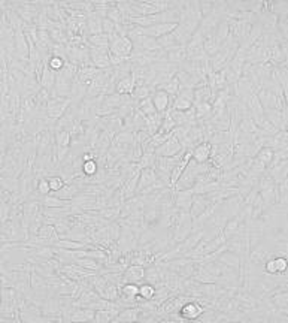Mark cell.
Segmentation results:
<instances>
[{
  "label": "cell",
  "instance_id": "6da1fadb",
  "mask_svg": "<svg viewBox=\"0 0 288 323\" xmlns=\"http://www.w3.org/2000/svg\"><path fill=\"white\" fill-rule=\"evenodd\" d=\"M208 168H209V162L208 163H197V162L191 159V162L185 168L184 174L181 175V178L178 180V183L174 189L175 190H190L193 185L197 183L200 175H203L208 171Z\"/></svg>",
  "mask_w": 288,
  "mask_h": 323
},
{
  "label": "cell",
  "instance_id": "7a4b0ae2",
  "mask_svg": "<svg viewBox=\"0 0 288 323\" xmlns=\"http://www.w3.org/2000/svg\"><path fill=\"white\" fill-rule=\"evenodd\" d=\"M70 105H72V99L51 96L48 103H46V116L54 121H59L62 117L66 114Z\"/></svg>",
  "mask_w": 288,
  "mask_h": 323
},
{
  "label": "cell",
  "instance_id": "3957f363",
  "mask_svg": "<svg viewBox=\"0 0 288 323\" xmlns=\"http://www.w3.org/2000/svg\"><path fill=\"white\" fill-rule=\"evenodd\" d=\"M133 48V42L129 36H115L109 41V54L121 59H130Z\"/></svg>",
  "mask_w": 288,
  "mask_h": 323
},
{
  "label": "cell",
  "instance_id": "277c9868",
  "mask_svg": "<svg viewBox=\"0 0 288 323\" xmlns=\"http://www.w3.org/2000/svg\"><path fill=\"white\" fill-rule=\"evenodd\" d=\"M205 311H206V308L196 298L194 301H188L187 304H184L181 307V310L178 311V316L184 323L196 322Z\"/></svg>",
  "mask_w": 288,
  "mask_h": 323
},
{
  "label": "cell",
  "instance_id": "5b68a950",
  "mask_svg": "<svg viewBox=\"0 0 288 323\" xmlns=\"http://www.w3.org/2000/svg\"><path fill=\"white\" fill-rule=\"evenodd\" d=\"M90 48V59L93 66L97 69L105 70L112 68L111 56H109V48H96V46H89Z\"/></svg>",
  "mask_w": 288,
  "mask_h": 323
},
{
  "label": "cell",
  "instance_id": "8992f818",
  "mask_svg": "<svg viewBox=\"0 0 288 323\" xmlns=\"http://www.w3.org/2000/svg\"><path fill=\"white\" fill-rule=\"evenodd\" d=\"M134 144H136V133L130 132V130H121L120 133L115 135V138L112 139V147L117 148L124 156L133 148Z\"/></svg>",
  "mask_w": 288,
  "mask_h": 323
},
{
  "label": "cell",
  "instance_id": "52a82bcc",
  "mask_svg": "<svg viewBox=\"0 0 288 323\" xmlns=\"http://www.w3.org/2000/svg\"><path fill=\"white\" fill-rule=\"evenodd\" d=\"M193 105H194V90L182 89V90H179V93L174 97L172 110L181 111V113H185V111L191 110Z\"/></svg>",
  "mask_w": 288,
  "mask_h": 323
},
{
  "label": "cell",
  "instance_id": "ba28073f",
  "mask_svg": "<svg viewBox=\"0 0 288 323\" xmlns=\"http://www.w3.org/2000/svg\"><path fill=\"white\" fill-rule=\"evenodd\" d=\"M182 151H187V150H184L182 145H181V142L172 135L163 145H160L155 150V156L157 157H174V156H178Z\"/></svg>",
  "mask_w": 288,
  "mask_h": 323
},
{
  "label": "cell",
  "instance_id": "9c48e42d",
  "mask_svg": "<svg viewBox=\"0 0 288 323\" xmlns=\"http://www.w3.org/2000/svg\"><path fill=\"white\" fill-rule=\"evenodd\" d=\"M194 195L190 190H174V205L181 212H190Z\"/></svg>",
  "mask_w": 288,
  "mask_h": 323
},
{
  "label": "cell",
  "instance_id": "30bf717a",
  "mask_svg": "<svg viewBox=\"0 0 288 323\" xmlns=\"http://www.w3.org/2000/svg\"><path fill=\"white\" fill-rule=\"evenodd\" d=\"M178 27V23H163V24H154L150 27H143V35L154 38V39H160L169 33H172Z\"/></svg>",
  "mask_w": 288,
  "mask_h": 323
},
{
  "label": "cell",
  "instance_id": "8fae6325",
  "mask_svg": "<svg viewBox=\"0 0 288 323\" xmlns=\"http://www.w3.org/2000/svg\"><path fill=\"white\" fill-rule=\"evenodd\" d=\"M153 99V103L155 106V111L160 113V114H166L170 108H172V102H174V97L169 96L166 92L163 90H155L151 96Z\"/></svg>",
  "mask_w": 288,
  "mask_h": 323
},
{
  "label": "cell",
  "instance_id": "7c38bea8",
  "mask_svg": "<svg viewBox=\"0 0 288 323\" xmlns=\"http://www.w3.org/2000/svg\"><path fill=\"white\" fill-rule=\"evenodd\" d=\"M72 83H73V81L67 79L66 76H63L62 73H57V76H55V84H54V90L51 93V96L70 99V94H72Z\"/></svg>",
  "mask_w": 288,
  "mask_h": 323
},
{
  "label": "cell",
  "instance_id": "4fadbf2b",
  "mask_svg": "<svg viewBox=\"0 0 288 323\" xmlns=\"http://www.w3.org/2000/svg\"><path fill=\"white\" fill-rule=\"evenodd\" d=\"M145 276H147V268L142 265H129L123 274L124 283H136V284L143 283Z\"/></svg>",
  "mask_w": 288,
  "mask_h": 323
},
{
  "label": "cell",
  "instance_id": "5bb4252c",
  "mask_svg": "<svg viewBox=\"0 0 288 323\" xmlns=\"http://www.w3.org/2000/svg\"><path fill=\"white\" fill-rule=\"evenodd\" d=\"M155 183H157V172H155L154 168H151V169H140L136 195H142V192H145L147 189H150Z\"/></svg>",
  "mask_w": 288,
  "mask_h": 323
},
{
  "label": "cell",
  "instance_id": "9a60e30c",
  "mask_svg": "<svg viewBox=\"0 0 288 323\" xmlns=\"http://www.w3.org/2000/svg\"><path fill=\"white\" fill-rule=\"evenodd\" d=\"M14 42H15V57L20 60H28V42L22 30H17L14 33Z\"/></svg>",
  "mask_w": 288,
  "mask_h": 323
},
{
  "label": "cell",
  "instance_id": "2e32d148",
  "mask_svg": "<svg viewBox=\"0 0 288 323\" xmlns=\"http://www.w3.org/2000/svg\"><path fill=\"white\" fill-rule=\"evenodd\" d=\"M166 52H167V54H166V60H167L169 63L178 66V68H181V66L188 60L185 46H175V48H172V49H169V51H166Z\"/></svg>",
  "mask_w": 288,
  "mask_h": 323
},
{
  "label": "cell",
  "instance_id": "e0dca14e",
  "mask_svg": "<svg viewBox=\"0 0 288 323\" xmlns=\"http://www.w3.org/2000/svg\"><path fill=\"white\" fill-rule=\"evenodd\" d=\"M96 311L90 308H81V307H73L70 313V322L72 323H85L94 320Z\"/></svg>",
  "mask_w": 288,
  "mask_h": 323
},
{
  "label": "cell",
  "instance_id": "ac0fdd59",
  "mask_svg": "<svg viewBox=\"0 0 288 323\" xmlns=\"http://www.w3.org/2000/svg\"><path fill=\"white\" fill-rule=\"evenodd\" d=\"M140 319V308L139 307H133V308H124L113 320L112 323H136Z\"/></svg>",
  "mask_w": 288,
  "mask_h": 323
},
{
  "label": "cell",
  "instance_id": "d6986e66",
  "mask_svg": "<svg viewBox=\"0 0 288 323\" xmlns=\"http://www.w3.org/2000/svg\"><path fill=\"white\" fill-rule=\"evenodd\" d=\"M55 76H57V72L49 69V68H48V63H45L44 69H42V75H41V79H39V84H41V87H42L44 90H46L49 94L54 90Z\"/></svg>",
  "mask_w": 288,
  "mask_h": 323
},
{
  "label": "cell",
  "instance_id": "ffe728a7",
  "mask_svg": "<svg viewBox=\"0 0 288 323\" xmlns=\"http://www.w3.org/2000/svg\"><path fill=\"white\" fill-rule=\"evenodd\" d=\"M211 151H212V145L209 142H201L193 148V160L197 163H208L211 159Z\"/></svg>",
  "mask_w": 288,
  "mask_h": 323
},
{
  "label": "cell",
  "instance_id": "44dd1931",
  "mask_svg": "<svg viewBox=\"0 0 288 323\" xmlns=\"http://www.w3.org/2000/svg\"><path fill=\"white\" fill-rule=\"evenodd\" d=\"M134 89H136V83H134L133 76H132V73H130V75L121 78V79L117 83L115 93L123 94V96H132L134 92Z\"/></svg>",
  "mask_w": 288,
  "mask_h": 323
},
{
  "label": "cell",
  "instance_id": "7402d4cb",
  "mask_svg": "<svg viewBox=\"0 0 288 323\" xmlns=\"http://www.w3.org/2000/svg\"><path fill=\"white\" fill-rule=\"evenodd\" d=\"M163 118H164V114H160V113H155L153 116L145 118V130L148 132L150 137H154L155 133H158L163 124Z\"/></svg>",
  "mask_w": 288,
  "mask_h": 323
},
{
  "label": "cell",
  "instance_id": "603a6c76",
  "mask_svg": "<svg viewBox=\"0 0 288 323\" xmlns=\"http://www.w3.org/2000/svg\"><path fill=\"white\" fill-rule=\"evenodd\" d=\"M214 99H215L214 97V93L209 89L208 84H201L197 89H194V103H205V102H208V103L212 105Z\"/></svg>",
  "mask_w": 288,
  "mask_h": 323
},
{
  "label": "cell",
  "instance_id": "cb8c5ba5",
  "mask_svg": "<svg viewBox=\"0 0 288 323\" xmlns=\"http://www.w3.org/2000/svg\"><path fill=\"white\" fill-rule=\"evenodd\" d=\"M102 21L103 18L99 17L94 11L90 12L87 15V29H89L90 36H94V35H102L103 33V27H102Z\"/></svg>",
  "mask_w": 288,
  "mask_h": 323
},
{
  "label": "cell",
  "instance_id": "d4e9b609",
  "mask_svg": "<svg viewBox=\"0 0 288 323\" xmlns=\"http://www.w3.org/2000/svg\"><path fill=\"white\" fill-rule=\"evenodd\" d=\"M79 193H81V189L76 184L70 183V184L65 185L62 190H59V192H55V193H51V195H54V196H57V198H60V199H63V201L70 202V201H73Z\"/></svg>",
  "mask_w": 288,
  "mask_h": 323
},
{
  "label": "cell",
  "instance_id": "484cf974",
  "mask_svg": "<svg viewBox=\"0 0 288 323\" xmlns=\"http://www.w3.org/2000/svg\"><path fill=\"white\" fill-rule=\"evenodd\" d=\"M99 73H100V69H97L96 66H81L78 68V79L85 84H90Z\"/></svg>",
  "mask_w": 288,
  "mask_h": 323
},
{
  "label": "cell",
  "instance_id": "4316f807",
  "mask_svg": "<svg viewBox=\"0 0 288 323\" xmlns=\"http://www.w3.org/2000/svg\"><path fill=\"white\" fill-rule=\"evenodd\" d=\"M220 48H221V44L217 41V38H215V32H214V33H211V35H208V36L205 38L203 49H205V52H206L209 57L215 56V54L220 51Z\"/></svg>",
  "mask_w": 288,
  "mask_h": 323
},
{
  "label": "cell",
  "instance_id": "83f0119b",
  "mask_svg": "<svg viewBox=\"0 0 288 323\" xmlns=\"http://www.w3.org/2000/svg\"><path fill=\"white\" fill-rule=\"evenodd\" d=\"M155 293H157V289H155L154 284H150L147 281H143V283L139 284V302H142V301H153Z\"/></svg>",
  "mask_w": 288,
  "mask_h": 323
},
{
  "label": "cell",
  "instance_id": "f1b7e54d",
  "mask_svg": "<svg viewBox=\"0 0 288 323\" xmlns=\"http://www.w3.org/2000/svg\"><path fill=\"white\" fill-rule=\"evenodd\" d=\"M41 205L44 208H63L70 205V202L63 201V199H60V198H57L54 195H48V196H44L41 199Z\"/></svg>",
  "mask_w": 288,
  "mask_h": 323
},
{
  "label": "cell",
  "instance_id": "f546056e",
  "mask_svg": "<svg viewBox=\"0 0 288 323\" xmlns=\"http://www.w3.org/2000/svg\"><path fill=\"white\" fill-rule=\"evenodd\" d=\"M87 44L89 46H96V48H109V36H106L105 33L89 36Z\"/></svg>",
  "mask_w": 288,
  "mask_h": 323
},
{
  "label": "cell",
  "instance_id": "4dcf8cb0",
  "mask_svg": "<svg viewBox=\"0 0 288 323\" xmlns=\"http://www.w3.org/2000/svg\"><path fill=\"white\" fill-rule=\"evenodd\" d=\"M157 90H163V92H166L169 96H172V97H175L179 90H181V86H179V81H178V78H172L170 81H167V83H164V84H161Z\"/></svg>",
  "mask_w": 288,
  "mask_h": 323
},
{
  "label": "cell",
  "instance_id": "1f68e13d",
  "mask_svg": "<svg viewBox=\"0 0 288 323\" xmlns=\"http://www.w3.org/2000/svg\"><path fill=\"white\" fill-rule=\"evenodd\" d=\"M99 169H100V166H99V163L96 162V159L82 162L81 171H82V175H84V177H89V178L94 177V175L99 172Z\"/></svg>",
  "mask_w": 288,
  "mask_h": 323
},
{
  "label": "cell",
  "instance_id": "d6a6232c",
  "mask_svg": "<svg viewBox=\"0 0 288 323\" xmlns=\"http://www.w3.org/2000/svg\"><path fill=\"white\" fill-rule=\"evenodd\" d=\"M136 108L143 114L145 117H150L155 114L157 111H155V106L154 103H153V99L151 97H147V99H143V100H140L137 105H136Z\"/></svg>",
  "mask_w": 288,
  "mask_h": 323
},
{
  "label": "cell",
  "instance_id": "836d02e7",
  "mask_svg": "<svg viewBox=\"0 0 288 323\" xmlns=\"http://www.w3.org/2000/svg\"><path fill=\"white\" fill-rule=\"evenodd\" d=\"M155 160H157L155 153H143L140 160L137 162V166L140 169H151V168H155Z\"/></svg>",
  "mask_w": 288,
  "mask_h": 323
},
{
  "label": "cell",
  "instance_id": "e575fe53",
  "mask_svg": "<svg viewBox=\"0 0 288 323\" xmlns=\"http://www.w3.org/2000/svg\"><path fill=\"white\" fill-rule=\"evenodd\" d=\"M66 62V59H63L60 56H51L48 59V68L51 70H54V72H60V70L65 68Z\"/></svg>",
  "mask_w": 288,
  "mask_h": 323
},
{
  "label": "cell",
  "instance_id": "d590c367",
  "mask_svg": "<svg viewBox=\"0 0 288 323\" xmlns=\"http://www.w3.org/2000/svg\"><path fill=\"white\" fill-rule=\"evenodd\" d=\"M48 183H49V189H51V193H55V192H59V190H62L66 183H65V180L60 177V175H51L49 178H48Z\"/></svg>",
  "mask_w": 288,
  "mask_h": 323
},
{
  "label": "cell",
  "instance_id": "8d00e7d4",
  "mask_svg": "<svg viewBox=\"0 0 288 323\" xmlns=\"http://www.w3.org/2000/svg\"><path fill=\"white\" fill-rule=\"evenodd\" d=\"M255 160L260 162V163H263L265 166H269V163L273 160V153H272V150H270V148L260 150V151L257 153V157H255Z\"/></svg>",
  "mask_w": 288,
  "mask_h": 323
},
{
  "label": "cell",
  "instance_id": "74e56055",
  "mask_svg": "<svg viewBox=\"0 0 288 323\" xmlns=\"http://www.w3.org/2000/svg\"><path fill=\"white\" fill-rule=\"evenodd\" d=\"M41 198L44 196H48L51 195V189H49V183H48V178H42L38 181V185H36V190H35Z\"/></svg>",
  "mask_w": 288,
  "mask_h": 323
},
{
  "label": "cell",
  "instance_id": "f35d334b",
  "mask_svg": "<svg viewBox=\"0 0 288 323\" xmlns=\"http://www.w3.org/2000/svg\"><path fill=\"white\" fill-rule=\"evenodd\" d=\"M214 8V2H200V11L203 17H208L212 12Z\"/></svg>",
  "mask_w": 288,
  "mask_h": 323
},
{
  "label": "cell",
  "instance_id": "ab89813d",
  "mask_svg": "<svg viewBox=\"0 0 288 323\" xmlns=\"http://www.w3.org/2000/svg\"><path fill=\"white\" fill-rule=\"evenodd\" d=\"M157 323H184L181 319H163V320H160V322Z\"/></svg>",
  "mask_w": 288,
  "mask_h": 323
},
{
  "label": "cell",
  "instance_id": "60d3db41",
  "mask_svg": "<svg viewBox=\"0 0 288 323\" xmlns=\"http://www.w3.org/2000/svg\"><path fill=\"white\" fill-rule=\"evenodd\" d=\"M85 323H96L94 320H91V322H85Z\"/></svg>",
  "mask_w": 288,
  "mask_h": 323
}]
</instances>
